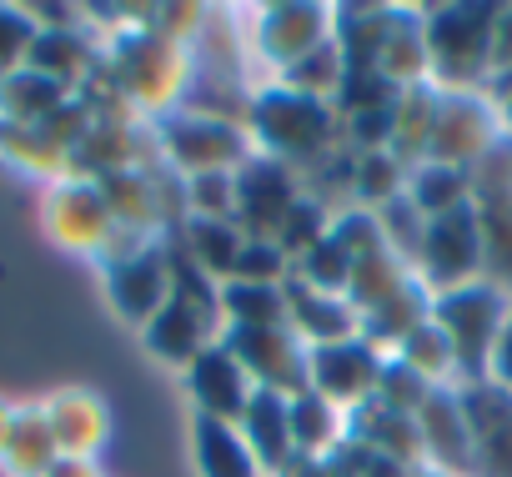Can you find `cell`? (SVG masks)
<instances>
[{"label":"cell","mask_w":512,"mask_h":477,"mask_svg":"<svg viewBox=\"0 0 512 477\" xmlns=\"http://www.w3.org/2000/svg\"><path fill=\"white\" fill-rule=\"evenodd\" d=\"M131 116L146 121H166L186 106L191 81H196V56L186 46H171L166 36H156L151 26H131L116 31L106 56H101V76H96Z\"/></svg>","instance_id":"cell-1"},{"label":"cell","mask_w":512,"mask_h":477,"mask_svg":"<svg viewBox=\"0 0 512 477\" xmlns=\"http://www.w3.org/2000/svg\"><path fill=\"white\" fill-rule=\"evenodd\" d=\"M246 136L262 156H272L292 171H302V166L312 171L342 146V121H337L332 101H317V96H302L282 81H267L251 91Z\"/></svg>","instance_id":"cell-2"},{"label":"cell","mask_w":512,"mask_h":477,"mask_svg":"<svg viewBox=\"0 0 512 477\" xmlns=\"http://www.w3.org/2000/svg\"><path fill=\"white\" fill-rule=\"evenodd\" d=\"M492 26L497 6H432L422 11L427 36V81L437 91H482L492 81Z\"/></svg>","instance_id":"cell-3"},{"label":"cell","mask_w":512,"mask_h":477,"mask_svg":"<svg viewBox=\"0 0 512 477\" xmlns=\"http://www.w3.org/2000/svg\"><path fill=\"white\" fill-rule=\"evenodd\" d=\"M507 312H512V297H507L502 287H492L487 277H482V282H467V287H457V292H437V297H432V322H437L442 337L452 342L457 382H462V387L487 382V357H492V342H497Z\"/></svg>","instance_id":"cell-4"},{"label":"cell","mask_w":512,"mask_h":477,"mask_svg":"<svg viewBox=\"0 0 512 477\" xmlns=\"http://www.w3.org/2000/svg\"><path fill=\"white\" fill-rule=\"evenodd\" d=\"M156 136V156L171 176L191 181V176H211V171H236L256 156L251 136L241 121H221V116H201V111H176L166 121L151 126Z\"/></svg>","instance_id":"cell-5"},{"label":"cell","mask_w":512,"mask_h":477,"mask_svg":"<svg viewBox=\"0 0 512 477\" xmlns=\"http://www.w3.org/2000/svg\"><path fill=\"white\" fill-rule=\"evenodd\" d=\"M101 272H106V297L116 317L131 327H146L171 302V247L166 242H141V236L121 231V242L101 262Z\"/></svg>","instance_id":"cell-6"},{"label":"cell","mask_w":512,"mask_h":477,"mask_svg":"<svg viewBox=\"0 0 512 477\" xmlns=\"http://www.w3.org/2000/svg\"><path fill=\"white\" fill-rule=\"evenodd\" d=\"M41 216H46V236L61 252H71V257L106 262L111 247L121 242V226H116V216H111V206H106V196H101V186L91 176L56 181L46 191Z\"/></svg>","instance_id":"cell-7"},{"label":"cell","mask_w":512,"mask_h":477,"mask_svg":"<svg viewBox=\"0 0 512 477\" xmlns=\"http://www.w3.org/2000/svg\"><path fill=\"white\" fill-rule=\"evenodd\" d=\"M412 277L437 297V292H457L467 282H482V226L472 201L457 211H442L427 221L422 231V247L412 262Z\"/></svg>","instance_id":"cell-8"},{"label":"cell","mask_w":512,"mask_h":477,"mask_svg":"<svg viewBox=\"0 0 512 477\" xmlns=\"http://www.w3.org/2000/svg\"><path fill=\"white\" fill-rule=\"evenodd\" d=\"M472 211L482 226V277L512 297V141L472 166Z\"/></svg>","instance_id":"cell-9"},{"label":"cell","mask_w":512,"mask_h":477,"mask_svg":"<svg viewBox=\"0 0 512 477\" xmlns=\"http://www.w3.org/2000/svg\"><path fill=\"white\" fill-rule=\"evenodd\" d=\"M302 196H307L302 171L256 151L246 166H236V211H231V221L241 226L246 242H277L282 221L292 216V206Z\"/></svg>","instance_id":"cell-10"},{"label":"cell","mask_w":512,"mask_h":477,"mask_svg":"<svg viewBox=\"0 0 512 477\" xmlns=\"http://www.w3.org/2000/svg\"><path fill=\"white\" fill-rule=\"evenodd\" d=\"M327 41H332V6L277 0V6H262L251 16V56L272 71V81Z\"/></svg>","instance_id":"cell-11"},{"label":"cell","mask_w":512,"mask_h":477,"mask_svg":"<svg viewBox=\"0 0 512 477\" xmlns=\"http://www.w3.org/2000/svg\"><path fill=\"white\" fill-rule=\"evenodd\" d=\"M387 352H377L367 337L352 342H332V347H312L307 352V387L332 402L337 412H362L367 402H377V382H382Z\"/></svg>","instance_id":"cell-12"},{"label":"cell","mask_w":512,"mask_h":477,"mask_svg":"<svg viewBox=\"0 0 512 477\" xmlns=\"http://www.w3.org/2000/svg\"><path fill=\"white\" fill-rule=\"evenodd\" d=\"M497 146H502V126H497V116H492V106H487V91H442L427 161L472 171V166H477L482 156H492Z\"/></svg>","instance_id":"cell-13"},{"label":"cell","mask_w":512,"mask_h":477,"mask_svg":"<svg viewBox=\"0 0 512 477\" xmlns=\"http://www.w3.org/2000/svg\"><path fill=\"white\" fill-rule=\"evenodd\" d=\"M221 342L236 352L246 377L267 392H307V342L292 327H221Z\"/></svg>","instance_id":"cell-14"},{"label":"cell","mask_w":512,"mask_h":477,"mask_svg":"<svg viewBox=\"0 0 512 477\" xmlns=\"http://www.w3.org/2000/svg\"><path fill=\"white\" fill-rule=\"evenodd\" d=\"M181 382H186V397H191L196 417H216V422H231V427L241 422L246 402L256 397V382L246 377V367L236 362V352L221 337L196 352V362L181 372Z\"/></svg>","instance_id":"cell-15"},{"label":"cell","mask_w":512,"mask_h":477,"mask_svg":"<svg viewBox=\"0 0 512 477\" xmlns=\"http://www.w3.org/2000/svg\"><path fill=\"white\" fill-rule=\"evenodd\" d=\"M422 427V447L427 462L442 467L447 477H472L477 472V452H472V422L462 407V387H432V397L417 412Z\"/></svg>","instance_id":"cell-16"},{"label":"cell","mask_w":512,"mask_h":477,"mask_svg":"<svg viewBox=\"0 0 512 477\" xmlns=\"http://www.w3.org/2000/svg\"><path fill=\"white\" fill-rule=\"evenodd\" d=\"M216 337H221V317L201 312L196 302H186V297H176V292H171V302L141 327L146 352H151L156 362L176 367V372H186V367L196 362V352L211 347Z\"/></svg>","instance_id":"cell-17"},{"label":"cell","mask_w":512,"mask_h":477,"mask_svg":"<svg viewBox=\"0 0 512 477\" xmlns=\"http://www.w3.org/2000/svg\"><path fill=\"white\" fill-rule=\"evenodd\" d=\"M101 46L86 36V26H36V41H31V56L26 66L51 76L56 86H66L71 96H81L96 76H101Z\"/></svg>","instance_id":"cell-18"},{"label":"cell","mask_w":512,"mask_h":477,"mask_svg":"<svg viewBox=\"0 0 512 477\" xmlns=\"http://www.w3.org/2000/svg\"><path fill=\"white\" fill-rule=\"evenodd\" d=\"M41 407H46V422H51V437H56L61 457H96L106 447L111 412L91 387H61Z\"/></svg>","instance_id":"cell-19"},{"label":"cell","mask_w":512,"mask_h":477,"mask_svg":"<svg viewBox=\"0 0 512 477\" xmlns=\"http://www.w3.org/2000/svg\"><path fill=\"white\" fill-rule=\"evenodd\" d=\"M462 407L472 422V452L482 477H512V397L492 382L462 387Z\"/></svg>","instance_id":"cell-20"},{"label":"cell","mask_w":512,"mask_h":477,"mask_svg":"<svg viewBox=\"0 0 512 477\" xmlns=\"http://www.w3.org/2000/svg\"><path fill=\"white\" fill-rule=\"evenodd\" d=\"M241 442L251 447V457L262 462L267 477H277L292 457H297V437H292V397L256 387V397L246 402L241 422H236Z\"/></svg>","instance_id":"cell-21"},{"label":"cell","mask_w":512,"mask_h":477,"mask_svg":"<svg viewBox=\"0 0 512 477\" xmlns=\"http://www.w3.org/2000/svg\"><path fill=\"white\" fill-rule=\"evenodd\" d=\"M287 327L307 342V352L362 337V317L347 297H327V292H312L302 282H287Z\"/></svg>","instance_id":"cell-22"},{"label":"cell","mask_w":512,"mask_h":477,"mask_svg":"<svg viewBox=\"0 0 512 477\" xmlns=\"http://www.w3.org/2000/svg\"><path fill=\"white\" fill-rule=\"evenodd\" d=\"M347 437L362 442V447H372L377 457L402 462V467H422V462H427L417 417H402V412H392V407H382V402H367L362 412H352V417H347Z\"/></svg>","instance_id":"cell-23"},{"label":"cell","mask_w":512,"mask_h":477,"mask_svg":"<svg viewBox=\"0 0 512 477\" xmlns=\"http://www.w3.org/2000/svg\"><path fill=\"white\" fill-rule=\"evenodd\" d=\"M176 247L191 257V267H201L211 282H231L236 257L246 247V236L236 221H211V216H186L176 226Z\"/></svg>","instance_id":"cell-24"},{"label":"cell","mask_w":512,"mask_h":477,"mask_svg":"<svg viewBox=\"0 0 512 477\" xmlns=\"http://www.w3.org/2000/svg\"><path fill=\"white\" fill-rule=\"evenodd\" d=\"M437 101H442V91H437L432 81L407 86V91H397V101H392V146H387V151H392L407 171L427 161L432 126H437Z\"/></svg>","instance_id":"cell-25"},{"label":"cell","mask_w":512,"mask_h":477,"mask_svg":"<svg viewBox=\"0 0 512 477\" xmlns=\"http://www.w3.org/2000/svg\"><path fill=\"white\" fill-rule=\"evenodd\" d=\"M191 457L201 477H267L241 432L216 417H191Z\"/></svg>","instance_id":"cell-26"},{"label":"cell","mask_w":512,"mask_h":477,"mask_svg":"<svg viewBox=\"0 0 512 477\" xmlns=\"http://www.w3.org/2000/svg\"><path fill=\"white\" fill-rule=\"evenodd\" d=\"M432 317V292L412 277L407 287H397L387 302H377L372 312H362V337L377 347V352H397V342L412 332V327H422Z\"/></svg>","instance_id":"cell-27"},{"label":"cell","mask_w":512,"mask_h":477,"mask_svg":"<svg viewBox=\"0 0 512 477\" xmlns=\"http://www.w3.org/2000/svg\"><path fill=\"white\" fill-rule=\"evenodd\" d=\"M66 101H71L66 86H56L51 76L21 66L16 76L0 81V126H46Z\"/></svg>","instance_id":"cell-28"},{"label":"cell","mask_w":512,"mask_h":477,"mask_svg":"<svg viewBox=\"0 0 512 477\" xmlns=\"http://www.w3.org/2000/svg\"><path fill=\"white\" fill-rule=\"evenodd\" d=\"M61 457L56 437H51V422H46V407L31 402V407H16V427H11V442H6V467L11 477H46L51 462Z\"/></svg>","instance_id":"cell-29"},{"label":"cell","mask_w":512,"mask_h":477,"mask_svg":"<svg viewBox=\"0 0 512 477\" xmlns=\"http://www.w3.org/2000/svg\"><path fill=\"white\" fill-rule=\"evenodd\" d=\"M0 161L16 166L21 176H41L51 186L71 176V151L56 146L41 126H0Z\"/></svg>","instance_id":"cell-30"},{"label":"cell","mask_w":512,"mask_h":477,"mask_svg":"<svg viewBox=\"0 0 512 477\" xmlns=\"http://www.w3.org/2000/svg\"><path fill=\"white\" fill-rule=\"evenodd\" d=\"M377 71H382L397 91L427 81V36H422V16L397 11L392 36H387V46H382V56H377Z\"/></svg>","instance_id":"cell-31"},{"label":"cell","mask_w":512,"mask_h":477,"mask_svg":"<svg viewBox=\"0 0 512 477\" xmlns=\"http://www.w3.org/2000/svg\"><path fill=\"white\" fill-rule=\"evenodd\" d=\"M221 327H287V287L221 282Z\"/></svg>","instance_id":"cell-32"},{"label":"cell","mask_w":512,"mask_h":477,"mask_svg":"<svg viewBox=\"0 0 512 477\" xmlns=\"http://www.w3.org/2000/svg\"><path fill=\"white\" fill-rule=\"evenodd\" d=\"M292 437H297V452H312V457H332L342 442H347V412H337L332 402H322L312 387L292 397Z\"/></svg>","instance_id":"cell-33"},{"label":"cell","mask_w":512,"mask_h":477,"mask_svg":"<svg viewBox=\"0 0 512 477\" xmlns=\"http://www.w3.org/2000/svg\"><path fill=\"white\" fill-rule=\"evenodd\" d=\"M407 196L412 206L432 221L442 211H457L472 201V171H457V166H437V161H422L407 171Z\"/></svg>","instance_id":"cell-34"},{"label":"cell","mask_w":512,"mask_h":477,"mask_svg":"<svg viewBox=\"0 0 512 477\" xmlns=\"http://www.w3.org/2000/svg\"><path fill=\"white\" fill-rule=\"evenodd\" d=\"M402 367H412L422 382H432V387H452V377H457V357H452V342L442 337V327L427 317L422 327H412L402 342H397V352H392Z\"/></svg>","instance_id":"cell-35"},{"label":"cell","mask_w":512,"mask_h":477,"mask_svg":"<svg viewBox=\"0 0 512 477\" xmlns=\"http://www.w3.org/2000/svg\"><path fill=\"white\" fill-rule=\"evenodd\" d=\"M292 282H302L312 292H327V297H347V287H352V257H347V247L327 231L317 247H307L292 262Z\"/></svg>","instance_id":"cell-36"},{"label":"cell","mask_w":512,"mask_h":477,"mask_svg":"<svg viewBox=\"0 0 512 477\" xmlns=\"http://www.w3.org/2000/svg\"><path fill=\"white\" fill-rule=\"evenodd\" d=\"M407 191V166L392 156V151H362L357 156V171H352V206L362 211H377L387 206L392 196Z\"/></svg>","instance_id":"cell-37"},{"label":"cell","mask_w":512,"mask_h":477,"mask_svg":"<svg viewBox=\"0 0 512 477\" xmlns=\"http://www.w3.org/2000/svg\"><path fill=\"white\" fill-rule=\"evenodd\" d=\"M277 81H282V86H292V91H302V96L337 101V91H342V81H347V61H342L337 41H327V46H317L312 56H302L297 66H287Z\"/></svg>","instance_id":"cell-38"},{"label":"cell","mask_w":512,"mask_h":477,"mask_svg":"<svg viewBox=\"0 0 512 477\" xmlns=\"http://www.w3.org/2000/svg\"><path fill=\"white\" fill-rule=\"evenodd\" d=\"M332 221H337V211H332L327 201H317V196L307 191V196H302V201L292 206V216L282 221V231H277V247H282V252H287V257L297 262V257H302L307 247H317L322 236L332 231Z\"/></svg>","instance_id":"cell-39"},{"label":"cell","mask_w":512,"mask_h":477,"mask_svg":"<svg viewBox=\"0 0 512 477\" xmlns=\"http://www.w3.org/2000/svg\"><path fill=\"white\" fill-rule=\"evenodd\" d=\"M372 216H377V226H382V242L412 267V262H417V247H422V231H427V216L412 206V196L402 191V196H392L387 206H377Z\"/></svg>","instance_id":"cell-40"},{"label":"cell","mask_w":512,"mask_h":477,"mask_svg":"<svg viewBox=\"0 0 512 477\" xmlns=\"http://www.w3.org/2000/svg\"><path fill=\"white\" fill-rule=\"evenodd\" d=\"M186 186V216H211V221H231L236 211V171H211V176H191Z\"/></svg>","instance_id":"cell-41"},{"label":"cell","mask_w":512,"mask_h":477,"mask_svg":"<svg viewBox=\"0 0 512 477\" xmlns=\"http://www.w3.org/2000/svg\"><path fill=\"white\" fill-rule=\"evenodd\" d=\"M427 397H432V382H422L412 367H402L397 357H387L382 382H377V402L392 407V412H402V417H417Z\"/></svg>","instance_id":"cell-42"},{"label":"cell","mask_w":512,"mask_h":477,"mask_svg":"<svg viewBox=\"0 0 512 477\" xmlns=\"http://www.w3.org/2000/svg\"><path fill=\"white\" fill-rule=\"evenodd\" d=\"M231 282H267V287H287L292 282V257L277 242H246L236 257Z\"/></svg>","instance_id":"cell-43"},{"label":"cell","mask_w":512,"mask_h":477,"mask_svg":"<svg viewBox=\"0 0 512 477\" xmlns=\"http://www.w3.org/2000/svg\"><path fill=\"white\" fill-rule=\"evenodd\" d=\"M31 41H36V21L26 6H6L0 0V81L16 76L31 56Z\"/></svg>","instance_id":"cell-44"},{"label":"cell","mask_w":512,"mask_h":477,"mask_svg":"<svg viewBox=\"0 0 512 477\" xmlns=\"http://www.w3.org/2000/svg\"><path fill=\"white\" fill-rule=\"evenodd\" d=\"M487 382H492L497 392H507V397H512V312H507V322H502V332H497V342H492Z\"/></svg>","instance_id":"cell-45"},{"label":"cell","mask_w":512,"mask_h":477,"mask_svg":"<svg viewBox=\"0 0 512 477\" xmlns=\"http://www.w3.org/2000/svg\"><path fill=\"white\" fill-rule=\"evenodd\" d=\"M482 91H487V106H492V116H497V126H502V141H512V71L492 76Z\"/></svg>","instance_id":"cell-46"},{"label":"cell","mask_w":512,"mask_h":477,"mask_svg":"<svg viewBox=\"0 0 512 477\" xmlns=\"http://www.w3.org/2000/svg\"><path fill=\"white\" fill-rule=\"evenodd\" d=\"M512 71V6H497V26H492V76Z\"/></svg>","instance_id":"cell-47"},{"label":"cell","mask_w":512,"mask_h":477,"mask_svg":"<svg viewBox=\"0 0 512 477\" xmlns=\"http://www.w3.org/2000/svg\"><path fill=\"white\" fill-rule=\"evenodd\" d=\"M277 477H342V472H337V462H332V457H312V452H297V457H292V462H287V467H282Z\"/></svg>","instance_id":"cell-48"},{"label":"cell","mask_w":512,"mask_h":477,"mask_svg":"<svg viewBox=\"0 0 512 477\" xmlns=\"http://www.w3.org/2000/svg\"><path fill=\"white\" fill-rule=\"evenodd\" d=\"M46 477H101L96 457H56Z\"/></svg>","instance_id":"cell-49"},{"label":"cell","mask_w":512,"mask_h":477,"mask_svg":"<svg viewBox=\"0 0 512 477\" xmlns=\"http://www.w3.org/2000/svg\"><path fill=\"white\" fill-rule=\"evenodd\" d=\"M11 427H16V402L0 397V457H6V442H11Z\"/></svg>","instance_id":"cell-50"},{"label":"cell","mask_w":512,"mask_h":477,"mask_svg":"<svg viewBox=\"0 0 512 477\" xmlns=\"http://www.w3.org/2000/svg\"><path fill=\"white\" fill-rule=\"evenodd\" d=\"M407 477H447V472H442V467H432V462H422V467H412Z\"/></svg>","instance_id":"cell-51"}]
</instances>
